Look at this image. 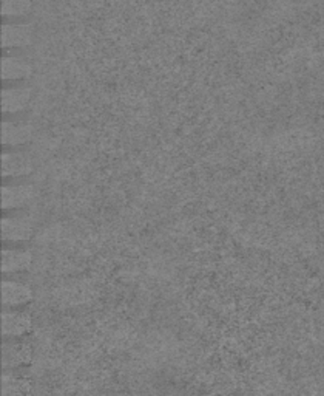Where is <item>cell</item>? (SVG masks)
Segmentation results:
<instances>
[{"label": "cell", "instance_id": "cell-1", "mask_svg": "<svg viewBox=\"0 0 324 396\" xmlns=\"http://www.w3.org/2000/svg\"><path fill=\"white\" fill-rule=\"evenodd\" d=\"M33 40V28L28 24H5L2 30V42L5 49H19Z\"/></svg>", "mask_w": 324, "mask_h": 396}, {"label": "cell", "instance_id": "cell-2", "mask_svg": "<svg viewBox=\"0 0 324 396\" xmlns=\"http://www.w3.org/2000/svg\"><path fill=\"white\" fill-rule=\"evenodd\" d=\"M35 196V189L31 186H5L2 187V206L3 209H15L24 206Z\"/></svg>", "mask_w": 324, "mask_h": 396}, {"label": "cell", "instance_id": "cell-3", "mask_svg": "<svg viewBox=\"0 0 324 396\" xmlns=\"http://www.w3.org/2000/svg\"><path fill=\"white\" fill-rule=\"evenodd\" d=\"M3 239L11 241H19L28 239L33 234V223L25 217H12L2 220Z\"/></svg>", "mask_w": 324, "mask_h": 396}, {"label": "cell", "instance_id": "cell-4", "mask_svg": "<svg viewBox=\"0 0 324 396\" xmlns=\"http://www.w3.org/2000/svg\"><path fill=\"white\" fill-rule=\"evenodd\" d=\"M3 175H26L33 171L31 160L22 152L3 153L2 157Z\"/></svg>", "mask_w": 324, "mask_h": 396}, {"label": "cell", "instance_id": "cell-5", "mask_svg": "<svg viewBox=\"0 0 324 396\" xmlns=\"http://www.w3.org/2000/svg\"><path fill=\"white\" fill-rule=\"evenodd\" d=\"M3 320V334L5 336H20L30 330L31 320L25 313H16L6 310L2 316Z\"/></svg>", "mask_w": 324, "mask_h": 396}, {"label": "cell", "instance_id": "cell-6", "mask_svg": "<svg viewBox=\"0 0 324 396\" xmlns=\"http://www.w3.org/2000/svg\"><path fill=\"white\" fill-rule=\"evenodd\" d=\"M2 296H3V304L6 307H12L28 302L33 298V293L30 288L24 284L5 280L2 284Z\"/></svg>", "mask_w": 324, "mask_h": 396}, {"label": "cell", "instance_id": "cell-7", "mask_svg": "<svg viewBox=\"0 0 324 396\" xmlns=\"http://www.w3.org/2000/svg\"><path fill=\"white\" fill-rule=\"evenodd\" d=\"M31 90L28 89H5L2 93V104L5 113H17L28 104Z\"/></svg>", "mask_w": 324, "mask_h": 396}, {"label": "cell", "instance_id": "cell-8", "mask_svg": "<svg viewBox=\"0 0 324 396\" xmlns=\"http://www.w3.org/2000/svg\"><path fill=\"white\" fill-rule=\"evenodd\" d=\"M31 75V65L17 56H6L2 60V76L6 80L24 79Z\"/></svg>", "mask_w": 324, "mask_h": 396}, {"label": "cell", "instance_id": "cell-9", "mask_svg": "<svg viewBox=\"0 0 324 396\" xmlns=\"http://www.w3.org/2000/svg\"><path fill=\"white\" fill-rule=\"evenodd\" d=\"M2 270L3 273H15L28 270L31 264V254L28 251L19 250H5L2 256Z\"/></svg>", "mask_w": 324, "mask_h": 396}, {"label": "cell", "instance_id": "cell-10", "mask_svg": "<svg viewBox=\"0 0 324 396\" xmlns=\"http://www.w3.org/2000/svg\"><path fill=\"white\" fill-rule=\"evenodd\" d=\"M31 129L26 124H15V123H3L2 127V141L6 146L22 144L30 139Z\"/></svg>", "mask_w": 324, "mask_h": 396}, {"label": "cell", "instance_id": "cell-11", "mask_svg": "<svg viewBox=\"0 0 324 396\" xmlns=\"http://www.w3.org/2000/svg\"><path fill=\"white\" fill-rule=\"evenodd\" d=\"M33 0H2L3 17L26 16L31 11Z\"/></svg>", "mask_w": 324, "mask_h": 396}, {"label": "cell", "instance_id": "cell-12", "mask_svg": "<svg viewBox=\"0 0 324 396\" xmlns=\"http://www.w3.org/2000/svg\"><path fill=\"white\" fill-rule=\"evenodd\" d=\"M5 365L19 364V362L28 361V348L25 345H5L3 350Z\"/></svg>", "mask_w": 324, "mask_h": 396}]
</instances>
